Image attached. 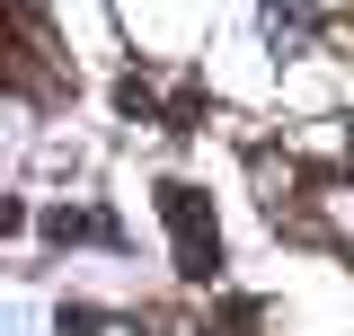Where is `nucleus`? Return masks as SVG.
Here are the masks:
<instances>
[{"label":"nucleus","mask_w":354,"mask_h":336,"mask_svg":"<svg viewBox=\"0 0 354 336\" xmlns=\"http://www.w3.org/2000/svg\"><path fill=\"white\" fill-rule=\"evenodd\" d=\"M160 221L177 230V274L213 283V274H221V230H213V212H204V195L169 177V186H160Z\"/></svg>","instance_id":"f257e3e1"},{"label":"nucleus","mask_w":354,"mask_h":336,"mask_svg":"<svg viewBox=\"0 0 354 336\" xmlns=\"http://www.w3.org/2000/svg\"><path fill=\"white\" fill-rule=\"evenodd\" d=\"M44 230H53L62 248H71V239H124V230H115V212H53Z\"/></svg>","instance_id":"7ed1b4c3"},{"label":"nucleus","mask_w":354,"mask_h":336,"mask_svg":"<svg viewBox=\"0 0 354 336\" xmlns=\"http://www.w3.org/2000/svg\"><path fill=\"white\" fill-rule=\"evenodd\" d=\"M115 328V310H97V301H62V336H106Z\"/></svg>","instance_id":"20e7f679"},{"label":"nucleus","mask_w":354,"mask_h":336,"mask_svg":"<svg viewBox=\"0 0 354 336\" xmlns=\"http://www.w3.org/2000/svg\"><path fill=\"white\" fill-rule=\"evenodd\" d=\"M310 36H319V9H310V0H266V44H274V62H292Z\"/></svg>","instance_id":"f03ea898"}]
</instances>
